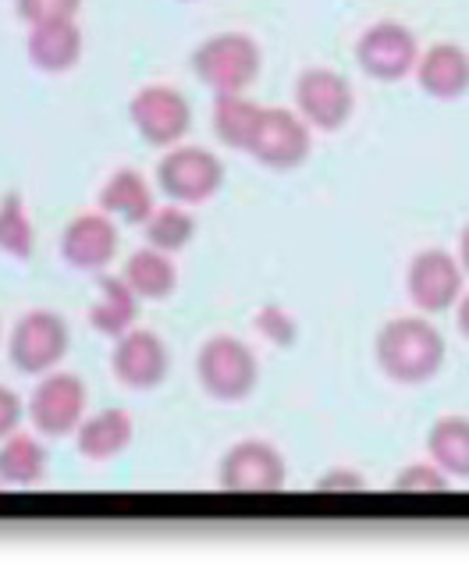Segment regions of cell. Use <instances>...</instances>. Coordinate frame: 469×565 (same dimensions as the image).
Masks as SVG:
<instances>
[{
  "mask_svg": "<svg viewBox=\"0 0 469 565\" xmlns=\"http://www.w3.org/2000/svg\"><path fill=\"white\" fill-rule=\"evenodd\" d=\"M110 370L128 392H153L171 374V352L164 338L150 328H132L115 338L110 349Z\"/></svg>",
  "mask_w": 469,
  "mask_h": 565,
  "instance_id": "cell-13",
  "label": "cell"
},
{
  "mask_svg": "<svg viewBox=\"0 0 469 565\" xmlns=\"http://www.w3.org/2000/svg\"><path fill=\"white\" fill-rule=\"evenodd\" d=\"M89 387L78 374L68 370H51L29 395V419L43 438H68L86 419Z\"/></svg>",
  "mask_w": 469,
  "mask_h": 565,
  "instance_id": "cell-10",
  "label": "cell"
},
{
  "mask_svg": "<svg viewBox=\"0 0 469 565\" xmlns=\"http://www.w3.org/2000/svg\"><path fill=\"white\" fill-rule=\"evenodd\" d=\"M128 121L147 147L171 150L192 128V104L178 86L150 83L128 100Z\"/></svg>",
  "mask_w": 469,
  "mask_h": 565,
  "instance_id": "cell-8",
  "label": "cell"
},
{
  "mask_svg": "<svg viewBox=\"0 0 469 565\" xmlns=\"http://www.w3.org/2000/svg\"><path fill=\"white\" fill-rule=\"evenodd\" d=\"M178 4H196V0H178Z\"/></svg>",
  "mask_w": 469,
  "mask_h": 565,
  "instance_id": "cell-33",
  "label": "cell"
},
{
  "mask_svg": "<svg viewBox=\"0 0 469 565\" xmlns=\"http://www.w3.org/2000/svg\"><path fill=\"white\" fill-rule=\"evenodd\" d=\"M139 296L136 288L128 285L121 274H104L100 281H96V299L89 306V328L104 338H121L125 331L136 328V317H139Z\"/></svg>",
  "mask_w": 469,
  "mask_h": 565,
  "instance_id": "cell-18",
  "label": "cell"
},
{
  "mask_svg": "<svg viewBox=\"0 0 469 565\" xmlns=\"http://www.w3.org/2000/svg\"><path fill=\"white\" fill-rule=\"evenodd\" d=\"M196 381L214 402L238 406L260 384V360H256L253 345L242 342V338L214 334L196 352Z\"/></svg>",
  "mask_w": 469,
  "mask_h": 565,
  "instance_id": "cell-2",
  "label": "cell"
},
{
  "mask_svg": "<svg viewBox=\"0 0 469 565\" xmlns=\"http://www.w3.org/2000/svg\"><path fill=\"white\" fill-rule=\"evenodd\" d=\"M192 75L210 93H246L264 72V51L260 43L246 32H214L206 36L189 57Z\"/></svg>",
  "mask_w": 469,
  "mask_h": 565,
  "instance_id": "cell-3",
  "label": "cell"
},
{
  "mask_svg": "<svg viewBox=\"0 0 469 565\" xmlns=\"http://www.w3.org/2000/svg\"><path fill=\"white\" fill-rule=\"evenodd\" d=\"M451 313H456V328H459V334L469 342V288L462 292V299L456 302V310H451Z\"/></svg>",
  "mask_w": 469,
  "mask_h": 565,
  "instance_id": "cell-31",
  "label": "cell"
},
{
  "mask_svg": "<svg viewBox=\"0 0 469 565\" xmlns=\"http://www.w3.org/2000/svg\"><path fill=\"white\" fill-rule=\"evenodd\" d=\"M83 46H86V40H83V29H78L75 19L40 22V25H29L25 57L36 72L64 75L83 61Z\"/></svg>",
  "mask_w": 469,
  "mask_h": 565,
  "instance_id": "cell-16",
  "label": "cell"
},
{
  "mask_svg": "<svg viewBox=\"0 0 469 565\" xmlns=\"http://www.w3.org/2000/svg\"><path fill=\"white\" fill-rule=\"evenodd\" d=\"M260 115H264V104L249 100L246 93H217L214 107H210V125H214V136L224 147L246 153L256 125H260Z\"/></svg>",
  "mask_w": 469,
  "mask_h": 565,
  "instance_id": "cell-21",
  "label": "cell"
},
{
  "mask_svg": "<svg viewBox=\"0 0 469 565\" xmlns=\"http://www.w3.org/2000/svg\"><path fill=\"white\" fill-rule=\"evenodd\" d=\"M46 477V448L36 434L14 430L0 441V483L11 488H32Z\"/></svg>",
  "mask_w": 469,
  "mask_h": 565,
  "instance_id": "cell-23",
  "label": "cell"
},
{
  "mask_svg": "<svg viewBox=\"0 0 469 565\" xmlns=\"http://www.w3.org/2000/svg\"><path fill=\"white\" fill-rule=\"evenodd\" d=\"M157 189L171 203L200 206L224 189V160L206 147H171L157 160Z\"/></svg>",
  "mask_w": 469,
  "mask_h": 565,
  "instance_id": "cell-4",
  "label": "cell"
},
{
  "mask_svg": "<svg viewBox=\"0 0 469 565\" xmlns=\"http://www.w3.org/2000/svg\"><path fill=\"white\" fill-rule=\"evenodd\" d=\"M296 110L313 132H342L355 115V89L334 68H306L296 78Z\"/></svg>",
  "mask_w": 469,
  "mask_h": 565,
  "instance_id": "cell-12",
  "label": "cell"
},
{
  "mask_svg": "<svg viewBox=\"0 0 469 565\" xmlns=\"http://www.w3.org/2000/svg\"><path fill=\"white\" fill-rule=\"evenodd\" d=\"M374 360L387 381L402 387H419L430 384L445 370L448 342L427 313L392 317L374 334Z\"/></svg>",
  "mask_w": 469,
  "mask_h": 565,
  "instance_id": "cell-1",
  "label": "cell"
},
{
  "mask_svg": "<svg viewBox=\"0 0 469 565\" xmlns=\"http://www.w3.org/2000/svg\"><path fill=\"white\" fill-rule=\"evenodd\" d=\"M68 345H72V331L64 324L61 313L29 310L19 317V324L11 328L8 360L19 374L43 377L61 366V360L68 356Z\"/></svg>",
  "mask_w": 469,
  "mask_h": 565,
  "instance_id": "cell-7",
  "label": "cell"
},
{
  "mask_svg": "<svg viewBox=\"0 0 469 565\" xmlns=\"http://www.w3.org/2000/svg\"><path fill=\"white\" fill-rule=\"evenodd\" d=\"M427 459H434L451 480H469V416H438L427 430Z\"/></svg>",
  "mask_w": 469,
  "mask_h": 565,
  "instance_id": "cell-22",
  "label": "cell"
},
{
  "mask_svg": "<svg viewBox=\"0 0 469 565\" xmlns=\"http://www.w3.org/2000/svg\"><path fill=\"white\" fill-rule=\"evenodd\" d=\"M22 416H25V402L19 392H11L8 384H0V441L11 438L14 430L22 427Z\"/></svg>",
  "mask_w": 469,
  "mask_h": 565,
  "instance_id": "cell-30",
  "label": "cell"
},
{
  "mask_svg": "<svg viewBox=\"0 0 469 565\" xmlns=\"http://www.w3.org/2000/svg\"><path fill=\"white\" fill-rule=\"evenodd\" d=\"M78 11H83V0H14V14H19L25 25L75 19Z\"/></svg>",
  "mask_w": 469,
  "mask_h": 565,
  "instance_id": "cell-28",
  "label": "cell"
},
{
  "mask_svg": "<svg viewBox=\"0 0 469 565\" xmlns=\"http://www.w3.org/2000/svg\"><path fill=\"white\" fill-rule=\"evenodd\" d=\"M366 488H370V480L360 470H352V466H334V470H328L317 480L320 494H355Z\"/></svg>",
  "mask_w": 469,
  "mask_h": 565,
  "instance_id": "cell-29",
  "label": "cell"
},
{
  "mask_svg": "<svg viewBox=\"0 0 469 565\" xmlns=\"http://www.w3.org/2000/svg\"><path fill=\"white\" fill-rule=\"evenodd\" d=\"M121 278L136 288V296L142 302H164L178 288V267L171 260V253L157 246H142L125 260Z\"/></svg>",
  "mask_w": 469,
  "mask_h": 565,
  "instance_id": "cell-20",
  "label": "cell"
},
{
  "mask_svg": "<svg viewBox=\"0 0 469 565\" xmlns=\"http://www.w3.org/2000/svg\"><path fill=\"white\" fill-rule=\"evenodd\" d=\"M142 235H147V246H157L174 256L196 238V217H192V210L185 203H164L142 224Z\"/></svg>",
  "mask_w": 469,
  "mask_h": 565,
  "instance_id": "cell-24",
  "label": "cell"
},
{
  "mask_svg": "<svg viewBox=\"0 0 469 565\" xmlns=\"http://www.w3.org/2000/svg\"><path fill=\"white\" fill-rule=\"evenodd\" d=\"M413 78L430 100H441V104L462 100L469 93V51L448 40L430 43L419 51Z\"/></svg>",
  "mask_w": 469,
  "mask_h": 565,
  "instance_id": "cell-15",
  "label": "cell"
},
{
  "mask_svg": "<svg viewBox=\"0 0 469 565\" xmlns=\"http://www.w3.org/2000/svg\"><path fill=\"white\" fill-rule=\"evenodd\" d=\"M256 331H260L270 345H281V349H292L296 338H299V328L288 310H281L278 302H267L260 306V313H256Z\"/></svg>",
  "mask_w": 469,
  "mask_h": 565,
  "instance_id": "cell-27",
  "label": "cell"
},
{
  "mask_svg": "<svg viewBox=\"0 0 469 565\" xmlns=\"http://www.w3.org/2000/svg\"><path fill=\"white\" fill-rule=\"evenodd\" d=\"M246 153L270 171H296L313 153V128L306 125L299 110L264 107L260 125H256Z\"/></svg>",
  "mask_w": 469,
  "mask_h": 565,
  "instance_id": "cell-11",
  "label": "cell"
},
{
  "mask_svg": "<svg viewBox=\"0 0 469 565\" xmlns=\"http://www.w3.org/2000/svg\"><path fill=\"white\" fill-rule=\"evenodd\" d=\"M448 483H451V477L441 470V466L434 459H424V462H409L406 470H398L392 488L398 494H441V491H448Z\"/></svg>",
  "mask_w": 469,
  "mask_h": 565,
  "instance_id": "cell-26",
  "label": "cell"
},
{
  "mask_svg": "<svg viewBox=\"0 0 469 565\" xmlns=\"http://www.w3.org/2000/svg\"><path fill=\"white\" fill-rule=\"evenodd\" d=\"M217 483L232 494H278L288 483V462L270 441L246 438L221 456Z\"/></svg>",
  "mask_w": 469,
  "mask_h": 565,
  "instance_id": "cell-9",
  "label": "cell"
},
{
  "mask_svg": "<svg viewBox=\"0 0 469 565\" xmlns=\"http://www.w3.org/2000/svg\"><path fill=\"white\" fill-rule=\"evenodd\" d=\"M96 203H100L104 214H110L115 221L139 224V228L150 221V214L157 210L150 182L132 168H118L115 174H110V179L100 185V196H96Z\"/></svg>",
  "mask_w": 469,
  "mask_h": 565,
  "instance_id": "cell-19",
  "label": "cell"
},
{
  "mask_svg": "<svg viewBox=\"0 0 469 565\" xmlns=\"http://www.w3.org/2000/svg\"><path fill=\"white\" fill-rule=\"evenodd\" d=\"M118 249H121L118 221L104 214V210H89V214L72 217L61 232V260L72 270L100 274L110 267Z\"/></svg>",
  "mask_w": 469,
  "mask_h": 565,
  "instance_id": "cell-14",
  "label": "cell"
},
{
  "mask_svg": "<svg viewBox=\"0 0 469 565\" xmlns=\"http://www.w3.org/2000/svg\"><path fill=\"white\" fill-rule=\"evenodd\" d=\"M456 256H459L462 270L469 274V221H466V228L459 232V246H456Z\"/></svg>",
  "mask_w": 469,
  "mask_h": 565,
  "instance_id": "cell-32",
  "label": "cell"
},
{
  "mask_svg": "<svg viewBox=\"0 0 469 565\" xmlns=\"http://www.w3.org/2000/svg\"><path fill=\"white\" fill-rule=\"evenodd\" d=\"M466 278L459 256L448 253L441 246H427L413 253V260L406 267V296L413 302L416 313L441 317L456 310V302L466 292Z\"/></svg>",
  "mask_w": 469,
  "mask_h": 565,
  "instance_id": "cell-6",
  "label": "cell"
},
{
  "mask_svg": "<svg viewBox=\"0 0 469 565\" xmlns=\"http://www.w3.org/2000/svg\"><path fill=\"white\" fill-rule=\"evenodd\" d=\"M352 57L360 64V72L374 78V83H406L416 72L419 40L406 22L381 19L360 32Z\"/></svg>",
  "mask_w": 469,
  "mask_h": 565,
  "instance_id": "cell-5",
  "label": "cell"
},
{
  "mask_svg": "<svg viewBox=\"0 0 469 565\" xmlns=\"http://www.w3.org/2000/svg\"><path fill=\"white\" fill-rule=\"evenodd\" d=\"M0 253L22 264L36 253V232H32V217L19 192H8L4 203H0Z\"/></svg>",
  "mask_w": 469,
  "mask_h": 565,
  "instance_id": "cell-25",
  "label": "cell"
},
{
  "mask_svg": "<svg viewBox=\"0 0 469 565\" xmlns=\"http://www.w3.org/2000/svg\"><path fill=\"white\" fill-rule=\"evenodd\" d=\"M132 438H136L132 413L110 406V409L86 416L83 424H78L75 448H78V456L89 459V462H110V459H118L121 451H128Z\"/></svg>",
  "mask_w": 469,
  "mask_h": 565,
  "instance_id": "cell-17",
  "label": "cell"
}]
</instances>
